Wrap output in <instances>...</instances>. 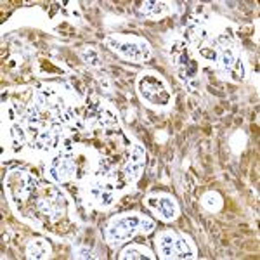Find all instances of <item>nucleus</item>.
I'll return each instance as SVG.
<instances>
[{
    "instance_id": "obj_1",
    "label": "nucleus",
    "mask_w": 260,
    "mask_h": 260,
    "mask_svg": "<svg viewBox=\"0 0 260 260\" xmlns=\"http://www.w3.org/2000/svg\"><path fill=\"white\" fill-rule=\"evenodd\" d=\"M141 87V94L146 101H150L151 104H167L170 99V94L165 87V84L160 78L153 77V75H148L141 80L139 84Z\"/></svg>"
},
{
    "instance_id": "obj_2",
    "label": "nucleus",
    "mask_w": 260,
    "mask_h": 260,
    "mask_svg": "<svg viewBox=\"0 0 260 260\" xmlns=\"http://www.w3.org/2000/svg\"><path fill=\"white\" fill-rule=\"evenodd\" d=\"M141 226V218L132 215V217H122L115 220L108 229V238L111 243H122V241L129 239L134 236V233Z\"/></svg>"
},
{
    "instance_id": "obj_3",
    "label": "nucleus",
    "mask_w": 260,
    "mask_h": 260,
    "mask_svg": "<svg viewBox=\"0 0 260 260\" xmlns=\"http://www.w3.org/2000/svg\"><path fill=\"white\" fill-rule=\"evenodd\" d=\"M148 205H150V207H153L154 210H156L158 214L165 218V220H170V218H173V217H175V214H177L175 203H173L172 199H169V198H160V199L151 198L150 201H148Z\"/></svg>"
},
{
    "instance_id": "obj_4",
    "label": "nucleus",
    "mask_w": 260,
    "mask_h": 260,
    "mask_svg": "<svg viewBox=\"0 0 260 260\" xmlns=\"http://www.w3.org/2000/svg\"><path fill=\"white\" fill-rule=\"evenodd\" d=\"M115 49H118L120 52L129 59H134V61H139L142 56H148V49H142L144 45H135V43H115Z\"/></svg>"
},
{
    "instance_id": "obj_5",
    "label": "nucleus",
    "mask_w": 260,
    "mask_h": 260,
    "mask_svg": "<svg viewBox=\"0 0 260 260\" xmlns=\"http://www.w3.org/2000/svg\"><path fill=\"white\" fill-rule=\"evenodd\" d=\"M142 165H144V153L137 148V150H134V154H132L129 167H127V177L129 179H135L141 173Z\"/></svg>"
},
{
    "instance_id": "obj_6",
    "label": "nucleus",
    "mask_w": 260,
    "mask_h": 260,
    "mask_svg": "<svg viewBox=\"0 0 260 260\" xmlns=\"http://www.w3.org/2000/svg\"><path fill=\"white\" fill-rule=\"evenodd\" d=\"M49 255V245H47L43 239H37L33 241L30 246H28V257H33V259H43V257Z\"/></svg>"
},
{
    "instance_id": "obj_7",
    "label": "nucleus",
    "mask_w": 260,
    "mask_h": 260,
    "mask_svg": "<svg viewBox=\"0 0 260 260\" xmlns=\"http://www.w3.org/2000/svg\"><path fill=\"white\" fill-rule=\"evenodd\" d=\"M173 257L177 259H191L193 250L184 239H173Z\"/></svg>"
},
{
    "instance_id": "obj_8",
    "label": "nucleus",
    "mask_w": 260,
    "mask_h": 260,
    "mask_svg": "<svg viewBox=\"0 0 260 260\" xmlns=\"http://www.w3.org/2000/svg\"><path fill=\"white\" fill-rule=\"evenodd\" d=\"M173 239H175V238H173L172 234H163V236L158 239L160 252L163 257H173Z\"/></svg>"
},
{
    "instance_id": "obj_9",
    "label": "nucleus",
    "mask_w": 260,
    "mask_h": 260,
    "mask_svg": "<svg viewBox=\"0 0 260 260\" xmlns=\"http://www.w3.org/2000/svg\"><path fill=\"white\" fill-rule=\"evenodd\" d=\"M234 61H236V58H234V52L231 49H224L222 50V56H220V65L224 69H229L234 66Z\"/></svg>"
},
{
    "instance_id": "obj_10",
    "label": "nucleus",
    "mask_w": 260,
    "mask_h": 260,
    "mask_svg": "<svg viewBox=\"0 0 260 260\" xmlns=\"http://www.w3.org/2000/svg\"><path fill=\"white\" fill-rule=\"evenodd\" d=\"M11 135H12V142H14V146H21V144H24V141H26L24 130L21 129V127H12Z\"/></svg>"
},
{
    "instance_id": "obj_11",
    "label": "nucleus",
    "mask_w": 260,
    "mask_h": 260,
    "mask_svg": "<svg viewBox=\"0 0 260 260\" xmlns=\"http://www.w3.org/2000/svg\"><path fill=\"white\" fill-rule=\"evenodd\" d=\"M146 257L148 255H144V252H141L137 246H129L122 253V259H146Z\"/></svg>"
},
{
    "instance_id": "obj_12",
    "label": "nucleus",
    "mask_w": 260,
    "mask_h": 260,
    "mask_svg": "<svg viewBox=\"0 0 260 260\" xmlns=\"http://www.w3.org/2000/svg\"><path fill=\"white\" fill-rule=\"evenodd\" d=\"M231 75H233L234 80H241L243 75H245V68H243V63H241L239 59L234 61V66L231 68Z\"/></svg>"
},
{
    "instance_id": "obj_13",
    "label": "nucleus",
    "mask_w": 260,
    "mask_h": 260,
    "mask_svg": "<svg viewBox=\"0 0 260 260\" xmlns=\"http://www.w3.org/2000/svg\"><path fill=\"white\" fill-rule=\"evenodd\" d=\"M144 7H142V12L144 14H156V12L161 11V4H156V2H146V4H142Z\"/></svg>"
},
{
    "instance_id": "obj_14",
    "label": "nucleus",
    "mask_w": 260,
    "mask_h": 260,
    "mask_svg": "<svg viewBox=\"0 0 260 260\" xmlns=\"http://www.w3.org/2000/svg\"><path fill=\"white\" fill-rule=\"evenodd\" d=\"M154 227V222L150 220V218H141V226H139V229L144 231V233H150V231H153Z\"/></svg>"
},
{
    "instance_id": "obj_15",
    "label": "nucleus",
    "mask_w": 260,
    "mask_h": 260,
    "mask_svg": "<svg viewBox=\"0 0 260 260\" xmlns=\"http://www.w3.org/2000/svg\"><path fill=\"white\" fill-rule=\"evenodd\" d=\"M201 56H205V58H208V59H210V61H215V59H217V54H215V50L201 49Z\"/></svg>"
}]
</instances>
